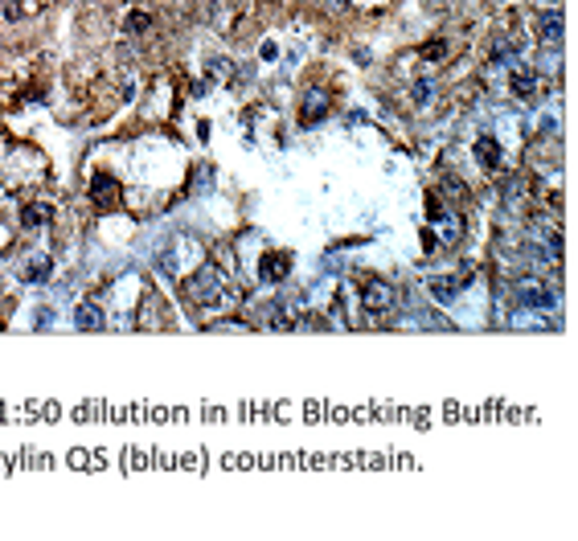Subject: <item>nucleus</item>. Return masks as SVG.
<instances>
[{
	"instance_id": "3",
	"label": "nucleus",
	"mask_w": 578,
	"mask_h": 541,
	"mask_svg": "<svg viewBox=\"0 0 578 541\" xmlns=\"http://www.w3.org/2000/svg\"><path fill=\"white\" fill-rule=\"evenodd\" d=\"M119 197H124L119 180L111 177V173H94V180H90V201H94L99 209H111V205H119Z\"/></svg>"
},
{
	"instance_id": "14",
	"label": "nucleus",
	"mask_w": 578,
	"mask_h": 541,
	"mask_svg": "<svg viewBox=\"0 0 578 541\" xmlns=\"http://www.w3.org/2000/svg\"><path fill=\"white\" fill-rule=\"evenodd\" d=\"M45 275H49V259H45V255H37V259L25 263V279H29V283H42Z\"/></svg>"
},
{
	"instance_id": "1",
	"label": "nucleus",
	"mask_w": 578,
	"mask_h": 541,
	"mask_svg": "<svg viewBox=\"0 0 578 541\" xmlns=\"http://www.w3.org/2000/svg\"><path fill=\"white\" fill-rule=\"evenodd\" d=\"M185 291H189V300L197 304V308H214V304H222L226 300V279L222 270L214 267H201L189 283H185Z\"/></svg>"
},
{
	"instance_id": "10",
	"label": "nucleus",
	"mask_w": 578,
	"mask_h": 541,
	"mask_svg": "<svg viewBox=\"0 0 578 541\" xmlns=\"http://www.w3.org/2000/svg\"><path fill=\"white\" fill-rule=\"evenodd\" d=\"M324 115H328V98H324L320 90H312L308 103H304V115H300V119H304V123H320Z\"/></svg>"
},
{
	"instance_id": "7",
	"label": "nucleus",
	"mask_w": 578,
	"mask_h": 541,
	"mask_svg": "<svg viewBox=\"0 0 578 541\" xmlns=\"http://www.w3.org/2000/svg\"><path fill=\"white\" fill-rule=\"evenodd\" d=\"M476 164L488 169V173L500 169V144H496L492 135H480V139H476Z\"/></svg>"
},
{
	"instance_id": "15",
	"label": "nucleus",
	"mask_w": 578,
	"mask_h": 541,
	"mask_svg": "<svg viewBox=\"0 0 578 541\" xmlns=\"http://www.w3.org/2000/svg\"><path fill=\"white\" fill-rule=\"evenodd\" d=\"M455 287H459V283H451V279H431V295H435L439 304H451V300H455Z\"/></svg>"
},
{
	"instance_id": "8",
	"label": "nucleus",
	"mask_w": 578,
	"mask_h": 541,
	"mask_svg": "<svg viewBox=\"0 0 578 541\" xmlns=\"http://www.w3.org/2000/svg\"><path fill=\"white\" fill-rule=\"evenodd\" d=\"M42 4L37 0H0V17L4 21H21V17H29V12H37Z\"/></svg>"
},
{
	"instance_id": "2",
	"label": "nucleus",
	"mask_w": 578,
	"mask_h": 541,
	"mask_svg": "<svg viewBox=\"0 0 578 541\" xmlns=\"http://www.w3.org/2000/svg\"><path fill=\"white\" fill-rule=\"evenodd\" d=\"M361 308H365V312H390V308H394V287L382 283V279H369V283L361 287Z\"/></svg>"
},
{
	"instance_id": "13",
	"label": "nucleus",
	"mask_w": 578,
	"mask_h": 541,
	"mask_svg": "<svg viewBox=\"0 0 578 541\" xmlns=\"http://www.w3.org/2000/svg\"><path fill=\"white\" fill-rule=\"evenodd\" d=\"M148 29H152V17H148V12H128V17H124V33H128V37H139V33H148Z\"/></svg>"
},
{
	"instance_id": "12",
	"label": "nucleus",
	"mask_w": 578,
	"mask_h": 541,
	"mask_svg": "<svg viewBox=\"0 0 578 541\" xmlns=\"http://www.w3.org/2000/svg\"><path fill=\"white\" fill-rule=\"evenodd\" d=\"M509 87H513V94H517V98H529V94L537 90V74H534V70H513Z\"/></svg>"
},
{
	"instance_id": "4",
	"label": "nucleus",
	"mask_w": 578,
	"mask_h": 541,
	"mask_svg": "<svg viewBox=\"0 0 578 541\" xmlns=\"http://www.w3.org/2000/svg\"><path fill=\"white\" fill-rule=\"evenodd\" d=\"M517 300H521L525 308H541V312H550V308L558 304V295H554L550 287H541V283H534V279H525V283L517 287Z\"/></svg>"
},
{
	"instance_id": "18",
	"label": "nucleus",
	"mask_w": 578,
	"mask_h": 541,
	"mask_svg": "<svg viewBox=\"0 0 578 541\" xmlns=\"http://www.w3.org/2000/svg\"><path fill=\"white\" fill-rule=\"evenodd\" d=\"M443 214H447V209H443V201H439V197H427V218H431V222H439Z\"/></svg>"
},
{
	"instance_id": "5",
	"label": "nucleus",
	"mask_w": 578,
	"mask_h": 541,
	"mask_svg": "<svg viewBox=\"0 0 578 541\" xmlns=\"http://www.w3.org/2000/svg\"><path fill=\"white\" fill-rule=\"evenodd\" d=\"M291 275V259L287 255H263L259 259V279L263 283H283Z\"/></svg>"
},
{
	"instance_id": "16",
	"label": "nucleus",
	"mask_w": 578,
	"mask_h": 541,
	"mask_svg": "<svg viewBox=\"0 0 578 541\" xmlns=\"http://www.w3.org/2000/svg\"><path fill=\"white\" fill-rule=\"evenodd\" d=\"M431 94H435V83H431V78H418V83H414V103H418V107H427Z\"/></svg>"
},
{
	"instance_id": "11",
	"label": "nucleus",
	"mask_w": 578,
	"mask_h": 541,
	"mask_svg": "<svg viewBox=\"0 0 578 541\" xmlns=\"http://www.w3.org/2000/svg\"><path fill=\"white\" fill-rule=\"evenodd\" d=\"M74 324H78L83 332H99V328H103V312H99L94 304H78V312H74Z\"/></svg>"
},
{
	"instance_id": "9",
	"label": "nucleus",
	"mask_w": 578,
	"mask_h": 541,
	"mask_svg": "<svg viewBox=\"0 0 578 541\" xmlns=\"http://www.w3.org/2000/svg\"><path fill=\"white\" fill-rule=\"evenodd\" d=\"M49 218H53V214H49V205H42V201H29V205L21 209V225H25V230H37V225H45Z\"/></svg>"
},
{
	"instance_id": "6",
	"label": "nucleus",
	"mask_w": 578,
	"mask_h": 541,
	"mask_svg": "<svg viewBox=\"0 0 578 541\" xmlns=\"http://www.w3.org/2000/svg\"><path fill=\"white\" fill-rule=\"evenodd\" d=\"M537 37H541V45H562V12L558 8H545L537 17Z\"/></svg>"
},
{
	"instance_id": "17",
	"label": "nucleus",
	"mask_w": 578,
	"mask_h": 541,
	"mask_svg": "<svg viewBox=\"0 0 578 541\" xmlns=\"http://www.w3.org/2000/svg\"><path fill=\"white\" fill-rule=\"evenodd\" d=\"M423 58H427V62H439V58H447V42H431V45H423Z\"/></svg>"
}]
</instances>
